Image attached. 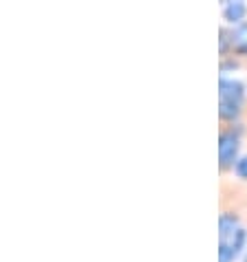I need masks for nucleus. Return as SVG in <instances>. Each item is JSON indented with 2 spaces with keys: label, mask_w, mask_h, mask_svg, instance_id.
<instances>
[{
  "label": "nucleus",
  "mask_w": 247,
  "mask_h": 262,
  "mask_svg": "<svg viewBox=\"0 0 247 262\" xmlns=\"http://www.w3.org/2000/svg\"><path fill=\"white\" fill-rule=\"evenodd\" d=\"M245 123H219V174L230 177L241 161V148L245 139Z\"/></svg>",
  "instance_id": "2"
},
{
  "label": "nucleus",
  "mask_w": 247,
  "mask_h": 262,
  "mask_svg": "<svg viewBox=\"0 0 247 262\" xmlns=\"http://www.w3.org/2000/svg\"><path fill=\"white\" fill-rule=\"evenodd\" d=\"M219 249L234 258L247 225V181L238 177L219 179Z\"/></svg>",
  "instance_id": "1"
},
{
  "label": "nucleus",
  "mask_w": 247,
  "mask_h": 262,
  "mask_svg": "<svg viewBox=\"0 0 247 262\" xmlns=\"http://www.w3.org/2000/svg\"><path fill=\"white\" fill-rule=\"evenodd\" d=\"M247 117V95L241 82H221V104L219 123H245Z\"/></svg>",
  "instance_id": "3"
}]
</instances>
